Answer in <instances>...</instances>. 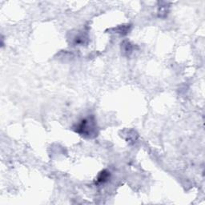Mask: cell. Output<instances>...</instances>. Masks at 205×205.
Returning a JSON list of instances; mask_svg holds the SVG:
<instances>
[{
	"mask_svg": "<svg viewBox=\"0 0 205 205\" xmlns=\"http://www.w3.org/2000/svg\"><path fill=\"white\" fill-rule=\"evenodd\" d=\"M97 128H98L96 125V121L93 116L82 119L80 123H78L74 127L75 132L86 138H94L97 136L98 134Z\"/></svg>",
	"mask_w": 205,
	"mask_h": 205,
	"instance_id": "cell-1",
	"label": "cell"
},
{
	"mask_svg": "<svg viewBox=\"0 0 205 205\" xmlns=\"http://www.w3.org/2000/svg\"><path fill=\"white\" fill-rule=\"evenodd\" d=\"M110 177V172H108L107 171L104 170V171H101L99 175L98 176V179H97V181L99 183H104L106 182Z\"/></svg>",
	"mask_w": 205,
	"mask_h": 205,
	"instance_id": "cell-2",
	"label": "cell"
},
{
	"mask_svg": "<svg viewBox=\"0 0 205 205\" xmlns=\"http://www.w3.org/2000/svg\"><path fill=\"white\" fill-rule=\"evenodd\" d=\"M87 39V37L83 33L82 34H79L77 35H75V44H80V45H82V44H85V41Z\"/></svg>",
	"mask_w": 205,
	"mask_h": 205,
	"instance_id": "cell-3",
	"label": "cell"
},
{
	"mask_svg": "<svg viewBox=\"0 0 205 205\" xmlns=\"http://www.w3.org/2000/svg\"><path fill=\"white\" fill-rule=\"evenodd\" d=\"M131 28V25L127 24V25L119 26L116 29L115 28V30H116V33H119V34H128V32L129 31V30H130L129 28Z\"/></svg>",
	"mask_w": 205,
	"mask_h": 205,
	"instance_id": "cell-4",
	"label": "cell"
},
{
	"mask_svg": "<svg viewBox=\"0 0 205 205\" xmlns=\"http://www.w3.org/2000/svg\"><path fill=\"white\" fill-rule=\"evenodd\" d=\"M123 47H125V48H124V51H125V52L127 53L132 52V44H131L129 42L125 41L123 44Z\"/></svg>",
	"mask_w": 205,
	"mask_h": 205,
	"instance_id": "cell-5",
	"label": "cell"
}]
</instances>
